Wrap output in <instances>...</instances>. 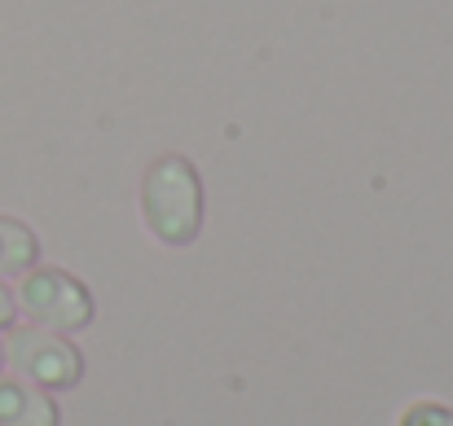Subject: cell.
<instances>
[{"instance_id":"6da1fadb","label":"cell","mask_w":453,"mask_h":426,"mask_svg":"<svg viewBox=\"0 0 453 426\" xmlns=\"http://www.w3.org/2000/svg\"><path fill=\"white\" fill-rule=\"evenodd\" d=\"M203 216H207V194H203L198 167L185 154L154 158L142 180V220L154 242L172 251L189 247L203 233Z\"/></svg>"},{"instance_id":"7a4b0ae2","label":"cell","mask_w":453,"mask_h":426,"mask_svg":"<svg viewBox=\"0 0 453 426\" xmlns=\"http://www.w3.org/2000/svg\"><path fill=\"white\" fill-rule=\"evenodd\" d=\"M4 365L9 374L44 387V392H71L84 383V352L58 334V330H44V325H9L4 330Z\"/></svg>"},{"instance_id":"3957f363","label":"cell","mask_w":453,"mask_h":426,"mask_svg":"<svg viewBox=\"0 0 453 426\" xmlns=\"http://www.w3.org/2000/svg\"><path fill=\"white\" fill-rule=\"evenodd\" d=\"M18 312L31 321V325H44V330H58V334H75L93 321V294L88 285L80 282L75 273L66 269H31L18 278Z\"/></svg>"},{"instance_id":"277c9868","label":"cell","mask_w":453,"mask_h":426,"mask_svg":"<svg viewBox=\"0 0 453 426\" xmlns=\"http://www.w3.org/2000/svg\"><path fill=\"white\" fill-rule=\"evenodd\" d=\"M0 426H62L53 392L9 374L0 378Z\"/></svg>"},{"instance_id":"5b68a950","label":"cell","mask_w":453,"mask_h":426,"mask_svg":"<svg viewBox=\"0 0 453 426\" xmlns=\"http://www.w3.org/2000/svg\"><path fill=\"white\" fill-rule=\"evenodd\" d=\"M40 264V238L13 220V216H0V278H22Z\"/></svg>"},{"instance_id":"8992f818","label":"cell","mask_w":453,"mask_h":426,"mask_svg":"<svg viewBox=\"0 0 453 426\" xmlns=\"http://www.w3.org/2000/svg\"><path fill=\"white\" fill-rule=\"evenodd\" d=\"M396 426H453V409L449 405H436V400H418L401 414Z\"/></svg>"},{"instance_id":"52a82bcc","label":"cell","mask_w":453,"mask_h":426,"mask_svg":"<svg viewBox=\"0 0 453 426\" xmlns=\"http://www.w3.org/2000/svg\"><path fill=\"white\" fill-rule=\"evenodd\" d=\"M13 316H18V299H13V290L0 282V334L13 325Z\"/></svg>"},{"instance_id":"ba28073f","label":"cell","mask_w":453,"mask_h":426,"mask_svg":"<svg viewBox=\"0 0 453 426\" xmlns=\"http://www.w3.org/2000/svg\"><path fill=\"white\" fill-rule=\"evenodd\" d=\"M0 369H4V352H0Z\"/></svg>"}]
</instances>
